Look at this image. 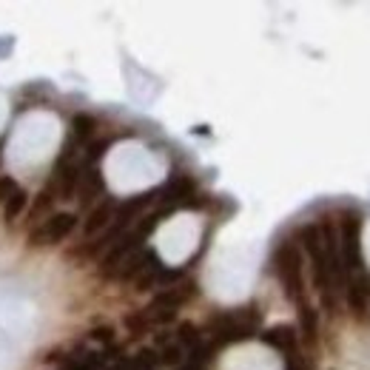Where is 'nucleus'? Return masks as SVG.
Wrapping results in <instances>:
<instances>
[{
    "mask_svg": "<svg viewBox=\"0 0 370 370\" xmlns=\"http://www.w3.org/2000/svg\"><path fill=\"white\" fill-rule=\"evenodd\" d=\"M302 248L307 251L311 259V273H314V285L322 296L325 307H333V282H330V271H328V259H325V242H322V228L319 225H305L299 231Z\"/></svg>",
    "mask_w": 370,
    "mask_h": 370,
    "instance_id": "f257e3e1",
    "label": "nucleus"
},
{
    "mask_svg": "<svg viewBox=\"0 0 370 370\" xmlns=\"http://www.w3.org/2000/svg\"><path fill=\"white\" fill-rule=\"evenodd\" d=\"M259 330V311L254 307H245V311H228L220 314L211 322V336L217 345H234V342H245Z\"/></svg>",
    "mask_w": 370,
    "mask_h": 370,
    "instance_id": "f03ea898",
    "label": "nucleus"
},
{
    "mask_svg": "<svg viewBox=\"0 0 370 370\" xmlns=\"http://www.w3.org/2000/svg\"><path fill=\"white\" fill-rule=\"evenodd\" d=\"M273 268H276V276L285 288V293L293 299V302H305V276H302V254L293 242H282L280 248L273 254Z\"/></svg>",
    "mask_w": 370,
    "mask_h": 370,
    "instance_id": "7ed1b4c3",
    "label": "nucleus"
},
{
    "mask_svg": "<svg viewBox=\"0 0 370 370\" xmlns=\"http://www.w3.org/2000/svg\"><path fill=\"white\" fill-rule=\"evenodd\" d=\"M339 254H342V262H345V273H356V271H364V259H362V220L359 214L348 211L342 214L339 220Z\"/></svg>",
    "mask_w": 370,
    "mask_h": 370,
    "instance_id": "20e7f679",
    "label": "nucleus"
},
{
    "mask_svg": "<svg viewBox=\"0 0 370 370\" xmlns=\"http://www.w3.org/2000/svg\"><path fill=\"white\" fill-rule=\"evenodd\" d=\"M74 225H77V217H74V214H69V211L51 214L49 220H43V223L32 231L29 242H32V245H57V242H63V239L74 231Z\"/></svg>",
    "mask_w": 370,
    "mask_h": 370,
    "instance_id": "39448f33",
    "label": "nucleus"
},
{
    "mask_svg": "<svg viewBox=\"0 0 370 370\" xmlns=\"http://www.w3.org/2000/svg\"><path fill=\"white\" fill-rule=\"evenodd\" d=\"M345 296H348V305L353 307V311L362 314L367 307V302H370V273H367V268L351 273L345 280Z\"/></svg>",
    "mask_w": 370,
    "mask_h": 370,
    "instance_id": "423d86ee",
    "label": "nucleus"
},
{
    "mask_svg": "<svg viewBox=\"0 0 370 370\" xmlns=\"http://www.w3.org/2000/svg\"><path fill=\"white\" fill-rule=\"evenodd\" d=\"M262 342L273 351L291 356V353H296V330L291 325H273L262 333Z\"/></svg>",
    "mask_w": 370,
    "mask_h": 370,
    "instance_id": "0eeeda50",
    "label": "nucleus"
},
{
    "mask_svg": "<svg viewBox=\"0 0 370 370\" xmlns=\"http://www.w3.org/2000/svg\"><path fill=\"white\" fill-rule=\"evenodd\" d=\"M114 211H117V205H114L111 200H106L103 205H97L95 211H91L88 223H86V234H88V236H95L97 231L108 228V225H111V220H114Z\"/></svg>",
    "mask_w": 370,
    "mask_h": 370,
    "instance_id": "6e6552de",
    "label": "nucleus"
},
{
    "mask_svg": "<svg viewBox=\"0 0 370 370\" xmlns=\"http://www.w3.org/2000/svg\"><path fill=\"white\" fill-rule=\"evenodd\" d=\"M103 188H106V182H103L100 171H95V168H88L86 174L80 171V182H77L80 200H95L97 194H103Z\"/></svg>",
    "mask_w": 370,
    "mask_h": 370,
    "instance_id": "1a4fd4ad",
    "label": "nucleus"
},
{
    "mask_svg": "<svg viewBox=\"0 0 370 370\" xmlns=\"http://www.w3.org/2000/svg\"><path fill=\"white\" fill-rule=\"evenodd\" d=\"M299 325H302V333L314 342V339H316V330H319V319H316V311H314V307L307 305V302L299 305Z\"/></svg>",
    "mask_w": 370,
    "mask_h": 370,
    "instance_id": "9d476101",
    "label": "nucleus"
},
{
    "mask_svg": "<svg viewBox=\"0 0 370 370\" xmlns=\"http://www.w3.org/2000/svg\"><path fill=\"white\" fill-rule=\"evenodd\" d=\"M26 200H29V194H26L23 188H17V191L3 202V217H6V223H12V220L20 217V211L26 208Z\"/></svg>",
    "mask_w": 370,
    "mask_h": 370,
    "instance_id": "9b49d317",
    "label": "nucleus"
},
{
    "mask_svg": "<svg viewBox=\"0 0 370 370\" xmlns=\"http://www.w3.org/2000/svg\"><path fill=\"white\" fill-rule=\"evenodd\" d=\"M17 188H20V185L12 177H0V202H6Z\"/></svg>",
    "mask_w": 370,
    "mask_h": 370,
    "instance_id": "f8f14e48",
    "label": "nucleus"
},
{
    "mask_svg": "<svg viewBox=\"0 0 370 370\" xmlns=\"http://www.w3.org/2000/svg\"><path fill=\"white\" fill-rule=\"evenodd\" d=\"M285 370H302V364H299L296 353H291V356H288V367H285Z\"/></svg>",
    "mask_w": 370,
    "mask_h": 370,
    "instance_id": "ddd939ff",
    "label": "nucleus"
},
{
    "mask_svg": "<svg viewBox=\"0 0 370 370\" xmlns=\"http://www.w3.org/2000/svg\"><path fill=\"white\" fill-rule=\"evenodd\" d=\"M182 370H202L200 364H188V367H182Z\"/></svg>",
    "mask_w": 370,
    "mask_h": 370,
    "instance_id": "4468645a",
    "label": "nucleus"
}]
</instances>
